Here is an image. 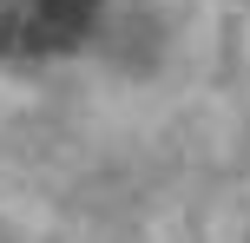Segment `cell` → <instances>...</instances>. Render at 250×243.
<instances>
[{
    "mask_svg": "<svg viewBox=\"0 0 250 243\" xmlns=\"http://www.w3.org/2000/svg\"><path fill=\"white\" fill-rule=\"evenodd\" d=\"M99 26V0H0V59H60Z\"/></svg>",
    "mask_w": 250,
    "mask_h": 243,
    "instance_id": "1",
    "label": "cell"
}]
</instances>
